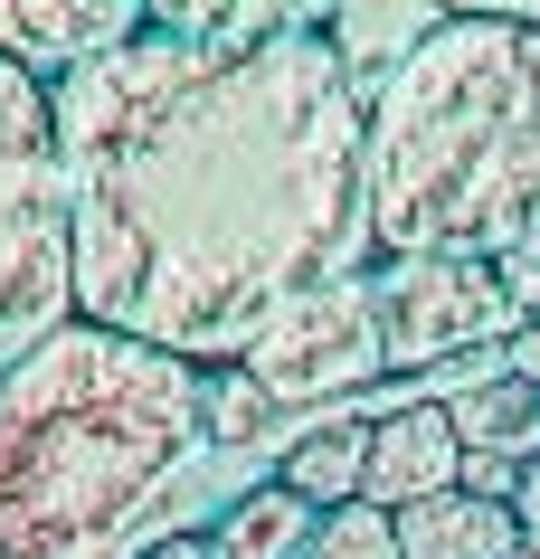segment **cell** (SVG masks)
Listing matches in <instances>:
<instances>
[{
  "label": "cell",
  "mask_w": 540,
  "mask_h": 559,
  "mask_svg": "<svg viewBox=\"0 0 540 559\" xmlns=\"http://www.w3.org/2000/svg\"><path fill=\"white\" fill-rule=\"evenodd\" d=\"M200 455V360L58 323L0 370V559H115Z\"/></svg>",
  "instance_id": "7a4b0ae2"
},
{
  "label": "cell",
  "mask_w": 540,
  "mask_h": 559,
  "mask_svg": "<svg viewBox=\"0 0 540 559\" xmlns=\"http://www.w3.org/2000/svg\"><path fill=\"white\" fill-rule=\"evenodd\" d=\"M360 474H370V417H332V427H313V437L285 445L275 484L303 493L313 512H341V502H360Z\"/></svg>",
  "instance_id": "7c38bea8"
},
{
  "label": "cell",
  "mask_w": 540,
  "mask_h": 559,
  "mask_svg": "<svg viewBox=\"0 0 540 559\" xmlns=\"http://www.w3.org/2000/svg\"><path fill=\"white\" fill-rule=\"evenodd\" d=\"M341 0H152L161 38H209V48H256V38H313Z\"/></svg>",
  "instance_id": "9c48e42d"
},
{
  "label": "cell",
  "mask_w": 540,
  "mask_h": 559,
  "mask_svg": "<svg viewBox=\"0 0 540 559\" xmlns=\"http://www.w3.org/2000/svg\"><path fill=\"white\" fill-rule=\"evenodd\" d=\"M133 559H218V540H209V531H161V540L133 550Z\"/></svg>",
  "instance_id": "d6986e66"
},
{
  "label": "cell",
  "mask_w": 540,
  "mask_h": 559,
  "mask_svg": "<svg viewBox=\"0 0 540 559\" xmlns=\"http://www.w3.org/2000/svg\"><path fill=\"white\" fill-rule=\"evenodd\" d=\"M512 559H540V540H521V550H512Z\"/></svg>",
  "instance_id": "7402d4cb"
},
{
  "label": "cell",
  "mask_w": 540,
  "mask_h": 559,
  "mask_svg": "<svg viewBox=\"0 0 540 559\" xmlns=\"http://www.w3.org/2000/svg\"><path fill=\"white\" fill-rule=\"evenodd\" d=\"M313 531H323V512H313L303 493L256 484V493H238L209 522V540H218V559H303V550H313Z\"/></svg>",
  "instance_id": "4fadbf2b"
},
{
  "label": "cell",
  "mask_w": 540,
  "mask_h": 559,
  "mask_svg": "<svg viewBox=\"0 0 540 559\" xmlns=\"http://www.w3.org/2000/svg\"><path fill=\"white\" fill-rule=\"evenodd\" d=\"M76 323L218 370L275 304L370 275V95L332 38H123L58 76Z\"/></svg>",
  "instance_id": "6da1fadb"
},
{
  "label": "cell",
  "mask_w": 540,
  "mask_h": 559,
  "mask_svg": "<svg viewBox=\"0 0 540 559\" xmlns=\"http://www.w3.org/2000/svg\"><path fill=\"white\" fill-rule=\"evenodd\" d=\"M152 29V0H0V58L29 67L38 86L76 76L86 58Z\"/></svg>",
  "instance_id": "52a82bcc"
},
{
  "label": "cell",
  "mask_w": 540,
  "mask_h": 559,
  "mask_svg": "<svg viewBox=\"0 0 540 559\" xmlns=\"http://www.w3.org/2000/svg\"><path fill=\"white\" fill-rule=\"evenodd\" d=\"M303 559H408L398 550V512H380V502H341V512H323V531H313V550Z\"/></svg>",
  "instance_id": "9a60e30c"
},
{
  "label": "cell",
  "mask_w": 540,
  "mask_h": 559,
  "mask_svg": "<svg viewBox=\"0 0 540 559\" xmlns=\"http://www.w3.org/2000/svg\"><path fill=\"white\" fill-rule=\"evenodd\" d=\"M512 484H521L512 455H465L455 465V493H475V502H512Z\"/></svg>",
  "instance_id": "2e32d148"
},
{
  "label": "cell",
  "mask_w": 540,
  "mask_h": 559,
  "mask_svg": "<svg viewBox=\"0 0 540 559\" xmlns=\"http://www.w3.org/2000/svg\"><path fill=\"white\" fill-rule=\"evenodd\" d=\"M455 465H465V445H455L446 399L389 408V417H370V474H360V502L408 512V502H427V493H455Z\"/></svg>",
  "instance_id": "ba28073f"
},
{
  "label": "cell",
  "mask_w": 540,
  "mask_h": 559,
  "mask_svg": "<svg viewBox=\"0 0 540 559\" xmlns=\"http://www.w3.org/2000/svg\"><path fill=\"white\" fill-rule=\"evenodd\" d=\"M512 295H521V323H540V247H521V257H503Z\"/></svg>",
  "instance_id": "e0dca14e"
},
{
  "label": "cell",
  "mask_w": 540,
  "mask_h": 559,
  "mask_svg": "<svg viewBox=\"0 0 540 559\" xmlns=\"http://www.w3.org/2000/svg\"><path fill=\"white\" fill-rule=\"evenodd\" d=\"M446 417L465 455H512V465L540 455V380H521V370H483L475 389L446 399Z\"/></svg>",
  "instance_id": "8fae6325"
},
{
  "label": "cell",
  "mask_w": 540,
  "mask_h": 559,
  "mask_svg": "<svg viewBox=\"0 0 540 559\" xmlns=\"http://www.w3.org/2000/svg\"><path fill=\"white\" fill-rule=\"evenodd\" d=\"M200 427H209V455H238V445H256L275 427V399L238 360H218V370H200Z\"/></svg>",
  "instance_id": "5bb4252c"
},
{
  "label": "cell",
  "mask_w": 540,
  "mask_h": 559,
  "mask_svg": "<svg viewBox=\"0 0 540 559\" xmlns=\"http://www.w3.org/2000/svg\"><path fill=\"white\" fill-rule=\"evenodd\" d=\"M512 522H521V540H540V455L521 465V484H512Z\"/></svg>",
  "instance_id": "ffe728a7"
},
{
  "label": "cell",
  "mask_w": 540,
  "mask_h": 559,
  "mask_svg": "<svg viewBox=\"0 0 540 559\" xmlns=\"http://www.w3.org/2000/svg\"><path fill=\"white\" fill-rule=\"evenodd\" d=\"M503 370H521V380H540V323H521L503 342Z\"/></svg>",
  "instance_id": "44dd1931"
},
{
  "label": "cell",
  "mask_w": 540,
  "mask_h": 559,
  "mask_svg": "<svg viewBox=\"0 0 540 559\" xmlns=\"http://www.w3.org/2000/svg\"><path fill=\"white\" fill-rule=\"evenodd\" d=\"M446 20H540V0H436Z\"/></svg>",
  "instance_id": "ac0fdd59"
},
{
  "label": "cell",
  "mask_w": 540,
  "mask_h": 559,
  "mask_svg": "<svg viewBox=\"0 0 540 559\" xmlns=\"http://www.w3.org/2000/svg\"><path fill=\"white\" fill-rule=\"evenodd\" d=\"M398 550L408 559H512L521 522L512 502H475V493H427L398 512Z\"/></svg>",
  "instance_id": "30bf717a"
},
{
  "label": "cell",
  "mask_w": 540,
  "mask_h": 559,
  "mask_svg": "<svg viewBox=\"0 0 540 559\" xmlns=\"http://www.w3.org/2000/svg\"><path fill=\"white\" fill-rule=\"evenodd\" d=\"M238 370L266 389L275 408L295 399H360L389 380V342H380V275H332L303 285L295 304H275L256 342L238 352Z\"/></svg>",
  "instance_id": "5b68a950"
},
{
  "label": "cell",
  "mask_w": 540,
  "mask_h": 559,
  "mask_svg": "<svg viewBox=\"0 0 540 559\" xmlns=\"http://www.w3.org/2000/svg\"><path fill=\"white\" fill-rule=\"evenodd\" d=\"M76 323L67 265V162H58V95L29 67L0 58V370Z\"/></svg>",
  "instance_id": "277c9868"
},
{
  "label": "cell",
  "mask_w": 540,
  "mask_h": 559,
  "mask_svg": "<svg viewBox=\"0 0 540 559\" xmlns=\"http://www.w3.org/2000/svg\"><path fill=\"white\" fill-rule=\"evenodd\" d=\"M370 265L540 247V20H436L370 86Z\"/></svg>",
  "instance_id": "3957f363"
},
{
  "label": "cell",
  "mask_w": 540,
  "mask_h": 559,
  "mask_svg": "<svg viewBox=\"0 0 540 559\" xmlns=\"http://www.w3.org/2000/svg\"><path fill=\"white\" fill-rule=\"evenodd\" d=\"M370 275H380L389 370H436L455 352H483V342L521 332V295L493 257H398V265H370Z\"/></svg>",
  "instance_id": "8992f818"
}]
</instances>
